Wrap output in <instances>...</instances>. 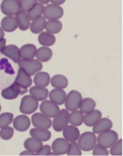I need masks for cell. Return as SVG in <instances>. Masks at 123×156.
<instances>
[{
  "mask_svg": "<svg viewBox=\"0 0 123 156\" xmlns=\"http://www.w3.org/2000/svg\"><path fill=\"white\" fill-rule=\"evenodd\" d=\"M96 136L94 132H86L78 138V145L84 151H92L96 145Z\"/></svg>",
  "mask_w": 123,
  "mask_h": 156,
  "instance_id": "obj_1",
  "label": "cell"
},
{
  "mask_svg": "<svg viewBox=\"0 0 123 156\" xmlns=\"http://www.w3.org/2000/svg\"><path fill=\"white\" fill-rule=\"evenodd\" d=\"M98 145L104 148H110L114 143L118 140V135L115 131L110 129L106 132L99 133V136L96 138Z\"/></svg>",
  "mask_w": 123,
  "mask_h": 156,
  "instance_id": "obj_2",
  "label": "cell"
},
{
  "mask_svg": "<svg viewBox=\"0 0 123 156\" xmlns=\"http://www.w3.org/2000/svg\"><path fill=\"white\" fill-rule=\"evenodd\" d=\"M18 64L20 68H22L30 76L35 75L38 72H40L43 68L42 63L35 59H22Z\"/></svg>",
  "mask_w": 123,
  "mask_h": 156,
  "instance_id": "obj_3",
  "label": "cell"
},
{
  "mask_svg": "<svg viewBox=\"0 0 123 156\" xmlns=\"http://www.w3.org/2000/svg\"><path fill=\"white\" fill-rule=\"evenodd\" d=\"M26 92V88H24L14 82L12 84L11 86L3 89L1 94L5 100H15L18 97L19 94H25Z\"/></svg>",
  "mask_w": 123,
  "mask_h": 156,
  "instance_id": "obj_4",
  "label": "cell"
},
{
  "mask_svg": "<svg viewBox=\"0 0 123 156\" xmlns=\"http://www.w3.org/2000/svg\"><path fill=\"white\" fill-rule=\"evenodd\" d=\"M82 100V95L77 90H72L67 94L65 100V106L67 111H76L79 108L80 103Z\"/></svg>",
  "mask_w": 123,
  "mask_h": 156,
  "instance_id": "obj_5",
  "label": "cell"
},
{
  "mask_svg": "<svg viewBox=\"0 0 123 156\" xmlns=\"http://www.w3.org/2000/svg\"><path fill=\"white\" fill-rule=\"evenodd\" d=\"M39 107V102L31 95H26L22 98L21 105H20V111L24 114H31Z\"/></svg>",
  "mask_w": 123,
  "mask_h": 156,
  "instance_id": "obj_6",
  "label": "cell"
},
{
  "mask_svg": "<svg viewBox=\"0 0 123 156\" xmlns=\"http://www.w3.org/2000/svg\"><path fill=\"white\" fill-rule=\"evenodd\" d=\"M44 17L48 21H58L63 16V9L60 6L48 4L44 9Z\"/></svg>",
  "mask_w": 123,
  "mask_h": 156,
  "instance_id": "obj_7",
  "label": "cell"
},
{
  "mask_svg": "<svg viewBox=\"0 0 123 156\" xmlns=\"http://www.w3.org/2000/svg\"><path fill=\"white\" fill-rule=\"evenodd\" d=\"M68 122H69V113L66 108H64L60 110L58 114L54 118L52 124L54 131L59 132L63 131V129L67 126Z\"/></svg>",
  "mask_w": 123,
  "mask_h": 156,
  "instance_id": "obj_8",
  "label": "cell"
},
{
  "mask_svg": "<svg viewBox=\"0 0 123 156\" xmlns=\"http://www.w3.org/2000/svg\"><path fill=\"white\" fill-rule=\"evenodd\" d=\"M1 11L6 16H13L18 13L20 4L18 0H3L1 3Z\"/></svg>",
  "mask_w": 123,
  "mask_h": 156,
  "instance_id": "obj_9",
  "label": "cell"
},
{
  "mask_svg": "<svg viewBox=\"0 0 123 156\" xmlns=\"http://www.w3.org/2000/svg\"><path fill=\"white\" fill-rule=\"evenodd\" d=\"M41 113L48 118H55L60 112L58 105L52 102L51 100H44L40 106Z\"/></svg>",
  "mask_w": 123,
  "mask_h": 156,
  "instance_id": "obj_10",
  "label": "cell"
},
{
  "mask_svg": "<svg viewBox=\"0 0 123 156\" xmlns=\"http://www.w3.org/2000/svg\"><path fill=\"white\" fill-rule=\"evenodd\" d=\"M31 122L33 126L40 129H48L52 126L51 119L44 115L43 113H36L33 114L31 117Z\"/></svg>",
  "mask_w": 123,
  "mask_h": 156,
  "instance_id": "obj_11",
  "label": "cell"
},
{
  "mask_svg": "<svg viewBox=\"0 0 123 156\" xmlns=\"http://www.w3.org/2000/svg\"><path fill=\"white\" fill-rule=\"evenodd\" d=\"M2 54L4 56L8 57L13 61L15 63H19L21 61V55H20V48L15 44H10V45L5 46L1 50Z\"/></svg>",
  "mask_w": 123,
  "mask_h": 156,
  "instance_id": "obj_12",
  "label": "cell"
},
{
  "mask_svg": "<svg viewBox=\"0 0 123 156\" xmlns=\"http://www.w3.org/2000/svg\"><path fill=\"white\" fill-rule=\"evenodd\" d=\"M69 147L70 143L68 140L65 138H58L53 142L51 149L57 154V155H62L67 153Z\"/></svg>",
  "mask_w": 123,
  "mask_h": 156,
  "instance_id": "obj_13",
  "label": "cell"
},
{
  "mask_svg": "<svg viewBox=\"0 0 123 156\" xmlns=\"http://www.w3.org/2000/svg\"><path fill=\"white\" fill-rule=\"evenodd\" d=\"M30 121L26 115H19L13 120L14 128L18 132H25L30 127Z\"/></svg>",
  "mask_w": 123,
  "mask_h": 156,
  "instance_id": "obj_14",
  "label": "cell"
},
{
  "mask_svg": "<svg viewBox=\"0 0 123 156\" xmlns=\"http://www.w3.org/2000/svg\"><path fill=\"white\" fill-rule=\"evenodd\" d=\"M50 100L57 105H63L67 98V94L62 89H54L48 94Z\"/></svg>",
  "mask_w": 123,
  "mask_h": 156,
  "instance_id": "obj_15",
  "label": "cell"
},
{
  "mask_svg": "<svg viewBox=\"0 0 123 156\" xmlns=\"http://www.w3.org/2000/svg\"><path fill=\"white\" fill-rule=\"evenodd\" d=\"M36 47L32 44H26L20 48V55L23 59H34L36 54Z\"/></svg>",
  "mask_w": 123,
  "mask_h": 156,
  "instance_id": "obj_16",
  "label": "cell"
},
{
  "mask_svg": "<svg viewBox=\"0 0 123 156\" xmlns=\"http://www.w3.org/2000/svg\"><path fill=\"white\" fill-rule=\"evenodd\" d=\"M15 83L27 89L28 87L32 85V79L30 78L29 75H27L22 68H19L17 76L15 79Z\"/></svg>",
  "mask_w": 123,
  "mask_h": 156,
  "instance_id": "obj_17",
  "label": "cell"
},
{
  "mask_svg": "<svg viewBox=\"0 0 123 156\" xmlns=\"http://www.w3.org/2000/svg\"><path fill=\"white\" fill-rule=\"evenodd\" d=\"M1 27L3 30L6 32H13L18 27L16 17L14 16H5L1 22Z\"/></svg>",
  "mask_w": 123,
  "mask_h": 156,
  "instance_id": "obj_18",
  "label": "cell"
},
{
  "mask_svg": "<svg viewBox=\"0 0 123 156\" xmlns=\"http://www.w3.org/2000/svg\"><path fill=\"white\" fill-rule=\"evenodd\" d=\"M101 118V112L98 109H94L92 112L86 113V116H84L83 122L87 126H93L99 122V120Z\"/></svg>",
  "mask_w": 123,
  "mask_h": 156,
  "instance_id": "obj_19",
  "label": "cell"
},
{
  "mask_svg": "<svg viewBox=\"0 0 123 156\" xmlns=\"http://www.w3.org/2000/svg\"><path fill=\"white\" fill-rule=\"evenodd\" d=\"M93 126V132L94 134H99L101 132L112 129V122L108 119H100L99 122Z\"/></svg>",
  "mask_w": 123,
  "mask_h": 156,
  "instance_id": "obj_20",
  "label": "cell"
},
{
  "mask_svg": "<svg viewBox=\"0 0 123 156\" xmlns=\"http://www.w3.org/2000/svg\"><path fill=\"white\" fill-rule=\"evenodd\" d=\"M79 136H80V131L76 126L71 125V126H67L63 129V137L68 141L71 142L76 141L78 140Z\"/></svg>",
  "mask_w": 123,
  "mask_h": 156,
  "instance_id": "obj_21",
  "label": "cell"
},
{
  "mask_svg": "<svg viewBox=\"0 0 123 156\" xmlns=\"http://www.w3.org/2000/svg\"><path fill=\"white\" fill-rule=\"evenodd\" d=\"M34 83L36 86L46 88L50 83V76L49 74L44 72H38L34 78Z\"/></svg>",
  "mask_w": 123,
  "mask_h": 156,
  "instance_id": "obj_22",
  "label": "cell"
},
{
  "mask_svg": "<svg viewBox=\"0 0 123 156\" xmlns=\"http://www.w3.org/2000/svg\"><path fill=\"white\" fill-rule=\"evenodd\" d=\"M30 135L31 137L36 138L41 141H48L51 138V132L48 129H40L36 127L30 131Z\"/></svg>",
  "mask_w": 123,
  "mask_h": 156,
  "instance_id": "obj_23",
  "label": "cell"
},
{
  "mask_svg": "<svg viewBox=\"0 0 123 156\" xmlns=\"http://www.w3.org/2000/svg\"><path fill=\"white\" fill-rule=\"evenodd\" d=\"M30 95L35 98L38 101H44L48 95V90L46 88H42L39 86H33L30 89Z\"/></svg>",
  "mask_w": 123,
  "mask_h": 156,
  "instance_id": "obj_24",
  "label": "cell"
},
{
  "mask_svg": "<svg viewBox=\"0 0 123 156\" xmlns=\"http://www.w3.org/2000/svg\"><path fill=\"white\" fill-rule=\"evenodd\" d=\"M35 56H36V58L39 62H48L53 57V51L48 47H41L36 50Z\"/></svg>",
  "mask_w": 123,
  "mask_h": 156,
  "instance_id": "obj_25",
  "label": "cell"
},
{
  "mask_svg": "<svg viewBox=\"0 0 123 156\" xmlns=\"http://www.w3.org/2000/svg\"><path fill=\"white\" fill-rule=\"evenodd\" d=\"M42 146H43L42 141L34 137L28 138V139L25 140L24 142L25 148L26 149L27 151H32V152H35V153L40 151Z\"/></svg>",
  "mask_w": 123,
  "mask_h": 156,
  "instance_id": "obj_26",
  "label": "cell"
},
{
  "mask_svg": "<svg viewBox=\"0 0 123 156\" xmlns=\"http://www.w3.org/2000/svg\"><path fill=\"white\" fill-rule=\"evenodd\" d=\"M51 85L56 89H65L68 86V80L65 76L56 75L50 79Z\"/></svg>",
  "mask_w": 123,
  "mask_h": 156,
  "instance_id": "obj_27",
  "label": "cell"
},
{
  "mask_svg": "<svg viewBox=\"0 0 123 156\" xmlns=\"http://www.w3.org/2000/svg\"><path fill=\"white\" fill-rule=\"evenodd\" d=\"M46 19L44 16H40L35 21H33L32 23L30 26V31L34 34H39L43 32L44 29L45 28Z\"/></svg>",
  "mask_w": 123,
  "mask_h": 156,
  "instance_id": "obj_28",
  "label": "cell"
},
{
  "mask_svg": "<svg viewBox=\"0 0 123 156\" xmlns=\"http://www.w3.org/2000/svg\"><path fill=\"white\" fill-rule=\"evenodd\" d=\"M95 106H96V103L94 100H92L90 98H86L84 100H81L79 105V108L81 113L86 114L94 110Z\"/></svg>",
  "mask_w": 123,
  "mask_h": 156,
  "instance_id": "obj_29",
  "label": "cell"
},
{
  "mask_svg": "<svg viewBox=\"0 0 123 156\" xmlns=\"http://www.w3.org/2000/svg\"><path fill=\"white\" fill-rule=\"evenodd\" d=\"M38 41L41 45H43L44 47H48V46H52L54 44L56 41V38L54 35L50 33L41 32L38 37Z\"/></svg>",
  "mask_w": 123,
  "mask_h": 156,
  "instance_id": "obj_30",
  "label": "cell"
},
{
  "mask_svg": "<svg viewBox=\"0 0 123 156\" xmlns=\"http://www.w3.org/2000/svg\"><path fill=\"white\" fill-rule=\"evenodd\" d=\"M16 19L17 25H18V28L21 30H26L30 26V20L26 12L20 11L16 15Z\"/></svg>",
  "mask_w": 123,
  "mask_h": 156,
  "instance_id": "obj_31",
  "label": "cell"
},
{
  "mask_svg": "<svg viewBox=\"0 0 123 156\" xmlns=\"http://www.w3.org/2000/svg\"><path fill=\"white\" fill-rule=\"evenodd\" d=\"M44 9V6L43 4H41L38 2L32 9H30L28 12H27V16L29 20L31 21H35V19H37L38 17L41 16V14H43Z\"/></svg>",
  "mask_w": 123,
  "mask_h": 156,
  "instance_id": "obj_32",
  "label": "cell"
},
{
  "mask_svg": "<svg viewBox=\"0 0 123 156\" xmlns=\"http://www.w3.org/2000/svg\"><path fill=\"white\" fill-rule=\"evenodd\" d=\"M62 24L60 21H48L46 22L45 24V29L47 32L50 33V34H58L62 30Z\"/></svg>",
  "mask_w": 123,
  "mask_h": 156,
  "instance_id": "obj_33",
  "label": "cell"
},
{
  "mask_svg": "<svg viewBox=\"0 0 123 156\" xmlns=\"http://www.w3.org/2000/svg\"><path fill=\"white\" fill-rule=\"evenodd\" d=\"M84 115L80 111H72V113H69V122L72 126H80L83 123Z\"/></svg>",
  "mask_w": 123,
  "mask_h": 156,
  "instance_id": "obj_34",
  "label": "cell"
},
{
  "mask_svg": "<svg viewBox=\"0 0 123 156\" xmlns=\"http://www.w3.org/2000/svg\"><path fill=\"white\" fill-rule=\"evenodd\" d=\"M13 121V114L12 113H3L0 114V128L8 126Z\"/></svg>",
  "mask_w": 123,
  "mask_h": 156,
  "instance_id": "obj_35",
  "label": "cell"
},
{
  "mask_svg": "<svg viewBox=\"0 0 123 156\" xmlns=\"http://www.w3.org/2000/svg\"><path fill=\"white\" fill-rule=\"evenodd\" d=\"M38 3L36 0H20V10L23 12H28L34 8V6Z\"/></svg>",
  "mask_w": 123,
  "mask_h": 156,
  "instance_id": "obj_36",
  "label": "cell"
},
{
  "mask_svg": "<svg viewBox=\"0 0 123 156\" xmlns=\"http://www.w3.org/2000/svg\"><path fill=\"white\" fill-rule=\"evenodd\" d=\"M110 148L111 155H122V140H118Z\"/></svg>",
  "mask_w": 123,
  "mask_h": 156,
  "instance_id": "obj_37",
  "label": "cell"
},
{
  "mask_svg": "<svg viewBox=\"0 0 123 156\" xmlns=\"http://www.w3.org/2000/svg\"><path fill=\"white\" fill-rule=\"evenodd\" d=\"M14 134L13 127L11 126H6L4 128H2L0 131V137L3 140H10Z\"/></svg>",
  "mask_w": 123,
  "mask_h": 156,
  "instance_id": "obj_38",
  "label": "cell"
},
{
  "mask_svg": "<svg viewBox=\"0 0 123 156\" xmlns=\"http://www.w3.org/2000/svg\"><path fill=\"white\" fill-rule=\"evenodd\" d=\"M67 155H81V151L79 145L76 141H72L70 144L69 150L67 151Z\"/></svg>",
  "mask_w": 123,
  "mask_h": 156,
  "instance_id": "obj_39",
  "label": "cell"
},
{
  "mask_svg": "<svg viewBox=\"0 0 123 156\" xmlns=\"http://www.w3.org/2000/svg\"><path fill=\"white\" fill-rule=\"evenodd\" d=\"M93 151V155H108L109 152L107 151V149L102 147L99 145H95Z\"/></svg>",
  "mask_w": 123,
  "mask_h": 156,
  "instance_id": "obj_40",
  "label": "cell"
},
{
  "mask_svg": "<svg viewBox=\"0 0 123 156\" xmlns=\"http://www.w3.org/2000/svg\"><path fill=\"white\" fill-rule=\"evenodd\" d=\"M51 152V147L49 145H43L39 151H37L35 154L36 155H48Z\"/></svg>",
  "mask_w": 123,
  "mask_h": 156,
  "instance_id": "obj_41",
  "label": "cell"
},
{
  "mask_svg": "<svg viewBox=\"0 0 123 156\" xmlns=\"http://www.w3.org/2000/svg\"><path fill=\"white\" fill-rule=\"evenodd\" d=\"M21 155H35V152H32V151H24V152H22V153L20 154Z\"/></svg>",
  "mask_w": 123,
  "mask_h": 156,
  "instance_id": "obj_42",
  "label": "cell"
},
{
  "mask_svg": "<svg viewBox=\"0 0 123 156\" xmlns=\"http://www.w3.org/2000/svg\"><path fill=\"white\" fill-rule=\"evenodd\" d=\"M50 2L52 4H55V5L60 6L61 4H62V3H64L65 1H63V0H62V1H55V0H52V1H50Z\"/></svg>",
  "mask_w": 123,
  "mask_h": 156,
  "instance_id": "obj_43",
  "label": "cell"
},
{
  "mask_svg": "<svg viewBox=\"0 0 123 156\" xmlns=\"http://www.w3.org/2000/svg\"><path fill=\"white\" fill-rule=\"evenodd\" d=\"M5 44H6V40L3 38V40H1V41H0V52H1V50L5 47Z\"/></svg>",
  "mask_w": 123,
  "mask_h": 156,
  "instance_id": "obj_44",
  "label": "cell"
},
{
  "mask_svg": "<svg viewBox=\"0 0 123 156\" xmlns=\"http://www.w3.org/2000/svg\"><path fill=\"white\" fill-rule=\"evenodd\" d=\"M3 37H4V32H3V29L0 27V41H1V40H3Z\"/></svg>",
  "mask_w": 123,
  "mask_h": 156,
  "instance_id": "obj_45",
  "label": "cell"
},
{
  "mask_svg": "<svg viewBox=\"0 0 123 156\" xmlns=\"http://www.w3.org/2000/svg\"><path fill=\"white\" fill-rule=\"evenodd\" d=\"M39 3H41V4H47V5H48V3H49V1H48V0H45V1H42V0H40V1H39Z\"/></svg>",
  "mask_w": 123,
  "mask_h": 156,
  "instance_id": "obj_46",
  "label": "cell"
},
{
  "mask_svg": "<svg viewBox=\"0 0 123 156\" xmlns=\"http://www.w3.org/2000/svg\"><path fill=\"white\" fill-rule=\"evenodd\" d=\"M48 155H57V154L55 153V152H54V151H53V152H50Z\"/></svg>",
  "mask_w": 123,
  "mask_h": 156,
  "instance_id": "obj_47",
  "label": "cell"
},
{
  "mask_svg": "<svg viewBox=\"0 0 123 156\" xmlns=\"http://www.w3.org/2000/svg\"><path fill=\"white\" fill-rule=\"evenodd\" d=\"M0 111H1V105H0Z\"/></svg>",
  "mask_w": 123,
  "mask_h": 156,
  "instance_id": "obj_48",
  "label": "cell"
}]
</instances>
